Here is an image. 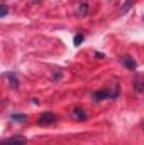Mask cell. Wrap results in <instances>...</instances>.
Here are the masks:
<instances>
[{
	"label": "cell",
	"instance_id": "obj_1",
	"mask_svg": "<svg viewBox=\"0 0 144 145\" xmlns=\"http://www.w3.org/2000/svg\"><path fill=\"white\" fill-rule=\"evenodd\" d=\"M54 120H56L54 113H51V111H46V113H42V115H41V118H39V123H41V125H48V123H53Z\"/></svg>",
	"mask_w": 144,
	"mask_h": 145
},
{
	"label": "cell",
	"instance_id": "obj_2",
	"mask_svg": "<svg viewBox=\"0 0 144 145\" xmlns=\"http://www.w3.org/2000/svg\"><path fill=\"white\" fill-rule=\"evenodd\" d=\"M2 145H26V140L22 137H15V138H9V140H3Z\"/></svg>",
	"mask_w": 144,
	"mask_h": 145
},
{
	"label": "cell",
	"instance_id": "obj_3",
	"mask_svg": "<svg viewBox=\"0 0 144 145\" xmlns=\"http://www.w3.org/2000/svg\"><path fill=\"white\" fill-rule=\"evenodd\" d=\"M102 98H114V95L108 93V91H97V93H93V100L95 101H100Z\"/></svg>",
	"mask_w": 144,
	"mask_h": 145
},
{
	"label": "cell",
	"instance_id": "obj_4",
	"mask_svg": "<svg viewBox=\"0 0 144 145\" xmlns=\"http://www.w3.org/2000/svg\"><path fill=\"white\" fill-rule=\"evenodd\" d=\"M122 63H124L129 69H136V66H137V64H136V59H132L131 56H126V57L122 59Z\"/></svg>",
	"mask_w": 144,
	"mask_h": 145
},
{
	"label": "cell",
	"instance_id": "obj_5",
	"mask_svg": "<svg viewBox=\"0 0 144 145\" xmlns=\"http://www.w3.org/2000/svg\"><path fill=\"white\" fill-rule=\"evenodd\" d=\"M73 115H75V118H78V120H85V118H87V111L83 108H75Z\"/></svg>",
	"mask_w": 144,
	"mask_h": 145
},
{
	"label": "cell",
	"instance_id": "obj_6",
	"mask_svg": "<svg viewBox=\"0 0 144 145\" xmlns=\"http://www.w3.org/2000/svg\"><path fill=\"white\" fill-rule=\"evenodd\" d=\"M7 78H9L10 83H12V88H17V86H19V83H17V79H15V76H14L12 72H7Z\"/></svg>",
	"mask_w": 144,
	"mask_h": 145
},
{
	"label": "cell",
	"instance_id": "obj_7",
	"mask_svg": "<svg viewBox=\"0 0 144 145\" xmlns=\"http://www.w3.org/2000/svg\"><path fill=\"white\" fill-rule=\"evenodd\" d=\"M83 39H85V37L81 36V34H76V36H75V39H73V44H75V46H80V44L83 42Z\"/></svg>",
	"mask_w": 144,
	"mask_h": 145
},
{
	"label": "cell",
	"instance_id": "obj_8",
	"mask_svg": "<svg viewBox=\"0 0 144 145\" xmlns=\"http://www.w3.org/2000/svg\"><path fill=\"white\" fill-rule=\"evenodd\" d=\"M27 116L26 115H12V120H17V121H22V120H26Z\"/></svg>",
	"mask_w": 144,
	"mask_h": 145
},
{
	"label": "cell",
	"instance_id": "obj_9",
	"mask_svg": "<svg viewBox=\"0 0 144 145\" xmlns=\"http://www.w3.org/2000/svg\"><path fill=\"white\" fill-rule=\"evenodd\" d=\"M87 10H88V5H87V3H81V7H80V14H81V15H85V14H87Z\"/></svg>",
	"mask_w": 144,
	"mask_h": 145
},
{
	"label": "cell",
	"instance_id": "obj_10",
	"mask_svg": "<svg viewBox=\"0 0 144 145\" xmlns=\"http://www.w3.org/2000/svg\"><path fill=\"white\" fill-rule=\"evenodd\" d=\"M131 3H132V0H127V2H126V7L122 8V12H127V10L131 8Z\"/></svg>",
	"mask_w": 144,
	"mask_h": 145
},
{
	"label": "cell",
	"instance_id": "obj_11",
	"mask_svg": "<svg viewBox=\"0 0 144 145\" xmlns=\"http://www.w3.org/2000/svg\"><path fill=\"white\" fill-rule=\"evenodd\" d=\"M5 15H7V7L3 5L2 7V12H0V17H5Z\"/></svg>",
	"mask_w": 144,
	"mask_h": 145
},
{
	"label": "cell",
	"instance_id": "obj_12",
	"mask_svg": "<svg viewBox=\"0 0 144 145\" xmlns=\"http://www.w3.org/2000/svg\"><path fill=\"white\" fill-rule=\"evenodd\" d=\"M34 2H36V0H34Z\"/></svg>",
	"mask_w": 144,
	"mask_h": 145
}]
</instances>
